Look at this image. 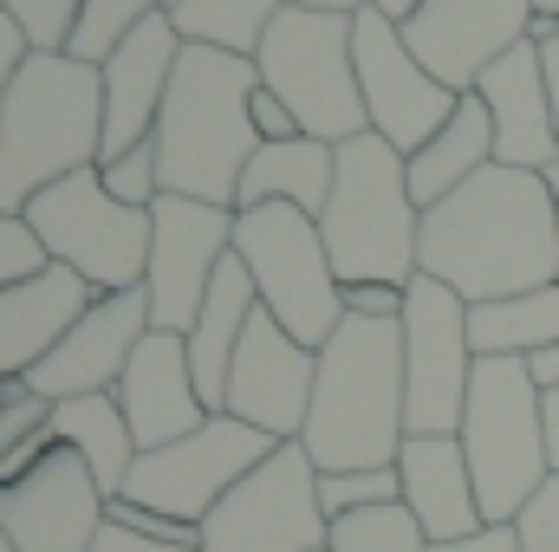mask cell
Returning <instances> with one entry per match:
<instances>
[{
    "label": "cell",
    "instance_id": "6da1fadb",
    "mask_svg": "<svg viewBox=\"0 0 559 552\" xmlns=\"http://www.w3.org/2000/svg\"><path fill=\"white\" fill-rule=\"evenodd\" d=\"M417 274L442 279L468 305L514 299L559 279V208L547 176L488 163L475 182L423 208Z\"/></svg>",
    "mask_w": 559,
    "mask_h": 552
},
{
    "label": "cell",
    "instance_id": "7a4b0ae2",
    "mask_svg": "<svg viewBox=\"0 0 559 552\" xmlns=\"http://www.w3.org/2000/svg\"><path fill=\"white\" fill-rule=\"evenodd\" d=\"M411 442L404 410V325L397 319H352L319 345V384L299 429V448L319 475L352 468H397Z\"/></svg>",
    "mask_w": 559,
    "mask_h": 552
},
{
    "label": "cell",
    "instance_id": "3957f363",
    "mask_svg": "<svg viewBox=\"0 0 559 552\" xmlns=\"http://www.w3.org/2000/svg\"><path fill=\"white\" fill-rule=\"evenodd\" d=\"M254 92H261V65L215 52V46H182L163 118H156V169H163V195H189V202H215L235 208L241 176L254 163Z\"/></svg>",
    "mask_w": 559,
    "mask_h": 552
},
{
    "label": "cell",
    "instance_id": "277c9868",
    "mask_svg": "<svg viewBox=\"0 0 559 552\" xmlns=\"http://www.w3.org/2000/svg\"><path fill=\"white\" fill-rule=\"evenodd\" d=\"M105 156V72L72 52H33L0 92V215Z\"/></svg>",
    "mask_w": 559,
    "mask_h": 552
},
{
    "label": "cell",
    "instance_id": "5b68a950",
    "mask_svg": "<svg viewBox=\"0 0 559 552\" xmlns=\"http://www.w3.org/2000/svg\"><path fill=\"white\" fill-rule=\"evenodd\" d=\"M319 235H325L338 286H397L404 292L417 279L423 235L404 149H391L378 131L338 143V176H332V202L319 215Z\"/></svg>",
    "mask_w": 559,
    "mask_h": 552
},
{
    "label": "cell",
    "instance_id": "8992f818",
    "mask_svg": "<svg viewBox=\"0 0 559 552\" xmlns=\"http://www.w3.org/2000/svg\"><path fill=\"white\" fill-rule=\"evenodd\" d=\"M462 448L475 468L481 520L514 527L521 507L554 481L547 455V416H540V384L527 358H481L468 377V410H462Z\"/></svg>",
    "mask_w": 559,
    "mask_h": 552
},
{
    "label": "cell",
    "instance_id": "52a82bcc",
    "mask_svg": "<svg viewBox=\"0 0 559 552\" xmlns=\"http://www.w3.org/2000/svg\"><path fill=\"white\" fill-rule=\"evenodd\" d=\"M261 85L299 118V131L319 143H352L371 131L365 118V92H358V52H352V13H325V7H280L267 26L261 52Z\"/></svg>",
    "mask_w": 559,
    "mask_h": 552
},
{
    "label": "cell",
    "instance_id": "ba28073f",
    "mask_svg": "<svg viewBox=\"0 0 559 552\" xmlns=\"http://www.w3.org/2000/svg\"><path fill=\"white\" fill-rule=\"evenodd\" d=\"M235 261L254 279L261 312H274L299 345L319 351V345L345 325V286L332 274L319 215L286 208V202L241 208V215H235Z\"/></svg>",
    "mask_w": 559,
    "mask_h": 552
},
{
    "label": "cell",
    "instance_id": "9c48e42d",
    "mask_svg": "<svg viewBox=\"0 0 559 552\" xmlns=\"http://www.w3.org/2000/svg\"><path fill=\"white\" fill-rule=\"evenodd\" d=\"M26 228L39 235L52 267H72L92 292H131L150 267V208H131L105 189L98 169H79L26 202Z\"/></svg>",
    "mask_w": 559,
    "mask_h": 552
},
{
    "label": "cell",
    "instance_id": "30bf717a",
    "mask_svg": "<svg viewBox=\"0 0 559 552\" xmlns=\"http://www.w3.org/2000/svg\"><path fill=\"white\" fill-rule=\"evenodd\" d=\"M274 448H280L274 435H261L235 416H209L195 435L143 448L131 481H124V501H138L150 514H169L182 527H202L235 494V481H248Z\"/></svg>",
    "mask_w": 559,
    "mask_h": 552
},
{
    "label": "cell",
    "instance_id": "8fae6325",
    "mask_svg": "<svg viewBox=\"0 0 559 552\" xmlns=\"http://www.w3.org/2000/svg\"><path fill=\"white\" fill-rule=\"evenodd\" d=\"M325 540L332 520L319 507V468L299 442H280L202 520V552H325Z\"/></svg>",
    "mask_w": 559,
    "mask_h": 552
},
{
    "label": "cell",
    "instance_id": "7c38bea8",
    "mask_svg": "<svg viewBox=\"0 0 559 552\" xmlns=\"http://www.w3.org/2000/svg\"><path fill=\"white\" fill-rule=\"evenodd\" d=\"M404 410L411 435H455L468 410V377H475V338H468V299L449 292L442 279L417 274L404 292Z\"/></svg>",
    "mask_w": 559,
    "mask_h": 552
},
{
    "label": "cell",
    "instance_id": "4fadbf2b",
    "mask_svg": "<svg viewBox=\"0 0 559 552\" xmlns=\"http://www.w3.org/2000/svg\"><path fill=\"white\" fill-rule=\"evenodd\" d=\"M352 52H358V92H365L371 131L391 143V149L417 156L423 143L455 118L462 92H449V85L423 65L417 52H411V39H404V26L384 20L378 7L352 13Z\"/></svg>",
    "mask_w": 559,
    "mask_h": 552
},
{
    "label": "cell",
    "instance_id": "5bb4252c",
    "mask_svg": "<svg viewBox=\"0 0 559 552\" xmlns=\"http://www.w3.org/2000/svg\"><path fill=\"white\" fill-rule=\"evenodd\" d=\"M228 254H235V208L189 202V195H156L150 202V267H143L150 325L156 332H189Z\"/></svg>",
    "mask_w": 559,
    "mask_h": 552
},
{
    "label": "cell",
    "instance_id": "9a60e30c",
    "mask_svg": "<svg viewBox=\"0 0 559 552\" xmlns=\"http://www.w3.org/2000/svg\"><path fill=\"white\" fill-rule=\"evenodd\" d=\"M111 520V494L66 442L13 488H0V527L20 552H92Z\"/></svg>",
    "mask_w": 559,
    "mask_h": 552
},
{
    "label": "cell",
    "instance_id": "2e32d148",
    "mask_svg": "<svg viewBox=\"0 0 559 552\" xmlns=\"http://www.w3.org/2000/svg\"><path fill=\"white\" fill-rule=\"evenodd\" d=\"M312 384H319V351L299 345L274 312L248 319V338L228 364V404L222 416L274 435V442H299L306 410H312Z\"/></svg>",
    "mask_w": 559,
    "mask_h": 552
},
{
    "label": "cell",
    "instance_id": "e0dca14e",
    "mask_svg": "<svg viewBox=\"0 0 559 552\" xmlns=\"http://www.w3.org/2000/svg\"><path fill=\"white\" fill-rule=\"evenodd\" d=\"M534 0H423L404 20V39L449 92H475L501 52L534 39Z\"/></svg>",
    "mask_w": 559,
    "mask_h": 552
},
{
    "label": "cell",
    "instance_id": "ac0fdd59",
    "mask_svg": "<svg viewBox=\"0 0 559 552\" xmlns=\"http://www.w3.org/2000/svg\"><path fill=\"white\" fill-rule=\"evenodd\" d=\"M150 332H156V325H150L143 286H131V292H98L92 312L46 351V364H39L26 384H33V397H46V404H72V397L118 391Z\"/></svg>",
    "mask_w": 559,
    "mask_h": 552
},
{
    "label": "cell",
    "instance_id": "d6986e66",
    "mask_svg": "<svg viewBox=\"0 0 559 552\" xmlns=\"http://www.w3.org/2000/svg\"><path fill=\"white\" fill-rule=\"evenodd\" d=\"M176 59H182V33H176L169 13H156V20H143L138 33L98 65L105 72V156L98 163H111V156H124V149L156 137Z\"/></svg>",
    "mask_w": 559,
    "mask_h": 552
},
{
    "label": "cell",
    "instance_id": "ffe728a7",
    "mask_svg": "<svg viewBox=\"0 0 559 552\" xmlns=\"http://www.w3.org/2000/svg\"><path fill=\"white\" fill-rule=\"evenodd\" d=\"M475 98L488 105V124H495V163L534 169V176H547L559 163V124H554V105H547L540 46L534 39H521L514 52H501L475 79Z\"/></svg>",
    "mask_w": 559,
    "mask_h": 552
},
{
    "label": "cell",
    "instance_id": "44dd1931",
    "mask_svg": "<svg viewBox=\"0 0 559 552\" xmlns=\"http://www.w3.org/2000/svg\"><path fill=\"white\" fill-rule=\"evenodd\" d=\"M118 404L124 422L138 435V448H163V442H182L209 422L202 404V384H195V364H189V338L182 332H150L118 384Z\"/></svg>",
    "mask_w": 559,
    "mask_h": 552
},
{
    "label": "cell",
    "instance_id": "7402d4cb",
    "mask_svg": "<svg viewBox=\"0 0 559 552\" xmlns=\"http://www.w3.org/2000/svg\"><path fill=\"white\" fill-rule=\"evenodd\" d=\"M397 481H404V507L417 514L429 547H449V540H468L488 527L462 435H411L397 455Z\"/></svg>",
    "mask_w": 559,
    "mask_h": 552
},
{
    "label": "cell",
    "instance_id": "603a6c76",
    "mask_svg": "<svg viewBox=\"0 0 559 552\" xmlns=\"http://www.w3.org/2000/svg\"><path fill=\"white\" fill-rule=\"evenodd\" d=\"M92 286L72 267H46V274L20 279L0 292V384L7 377H33L46 364V351L92 312Z\"/></svg>",
    "mask_w": 559,
    "mask_h": 552
},
{
    "label": "cell",
    "instance_id": "cb8c5ba5",
    "mask_svg": "<svg viewBox=\"0 0 559 552\" xmlns=\"http://www.w3.org/2000/svg\"><path fill=\"white\" fill-rule=\"evenodd\" d=\"M332 176H338V149L319 137H286V143H261L248 176H241V195H235V215L241 208H306V215H325L332 202Z\"/></svg>",
    "mask_w": 559,
    "mask_h": 552
},
{
    "label": "cell",
    "instance_id": "d4e9b609",
    "mask_svg": "<svg viewBox=\"0 0 559 552\" xmlns=\"http://www.w3.org/2000/svg\"><path fill=\"white\" fill-rule=\"evenodd\" d=\"M488 163H495V124H488V105H481L475 92H462L455 118H449L436 137L423 143L417 156H404L417 208H436L442 195H455L462 182H475Z\"/></svg>",
    "mask_w": 559,
    "mask_h": 552
},
{
    "label": "cell",
    "instance_id": "484cf974",
    "mask_svg": "<svg viewBox=\"0 0 559 552\" xmlns=\"http://www.w3.org/2000/svg\"><path fill=\"white\" fill-rule=\"evenodd\" d=\"M52 435H59L72 455H85V468L98 475V488H105L111 501L124 494V481H131V468H138L143 448H138V435H131V422H124L118 391L52 404Z\"/></svg>",
    "mask_w": 559,
    "mask_h": 552
},
{
    "label": "cell",
    "instance_id": "4316f807",
    "mask_svg": "<svg viewBox=\"0 0 559 552\" xmlns=\"http://www.w3.org/2000/svg\"><path fill=\"white\" fill-rule=\"evenodd\" d=\"M468 338H475V358H534L559 345V279L514 299L468 305Z\"/></svg>",
    "mask_w": 559,
    "mask_h": 552
},
{
    "label": "cell",
    "instance_id": "83f0119b",
    "mask_svg": "<svg viewBox=\"0 0 559 552\" xmlns=\"http://www.w3.org/2000/svg\"><path fill=\"white\" fill-rule=\"evenodd\" d=\"M280 7L286 0H169V20H176L182 46H215V52L254 59Z\"/></svg>",
    "mask_w": 559,
    "mask_h": 552
},
{
    "label": "cell",
    "instance_id": "f1b7e54d",
    "mask_svg": "<svg viewBox=\"0 0 559 552\" xmlns=\"http://www.w3.org/2000/svg\"><path fill=\"white\" fill-rule=\"evenodd\" d=\"M156 13H169V0H79V20H72L66 52L85 59V65H105L143 20H156Z\"/></svg>",
    "mask_w": 559,
    "mask_h": 552
},
{
    "label": "cell",
    "instance_id": "f546056e",
    "mask_svg": "<svg viewBox=\"0 0 559 552\" xmlns=\"http://www.w3.org/2000/svg\"><path fill=\"white\" fill-rule=\"evenodd\" d=\"M325 552H429V533L404 501H391V507H365V514L332 520Z\"/></svg>",
    "mask_w": 559,
    "mask_h": 552
},
{
    "label": "cell",
    "instance_id": "4dcf8cb0",
    "mask_svg": "<svg viewBox=\"0 0 559 552\" xmlns=\"http://www.w3.org/2000/svg\"><path fill=\"white\" fill-rule=\"evenodd\" d=\"M391 501H404V481H397V468L319 475V507H325V520H345V514H365V507H391Z\"/></svg>",
    "mask_w": 559,
    "mask_h": 552
},
{
    "label": "cell",
    "instance_id": "1f68e13d",
    "mask_svg": "<svg viewBox=\"0 0 559 552\" xmlns=\"http://www.w3.org/2000/svg\"><path fill=\"white\" fill-rule=\"evenodd\" d=\"M98 176H105V189H111L118 202H131V208H150V202L163 195V169H156V137L138 143V149H124V156H111V163H98Z\"/></svg>",
    "mask_w": 559,
    "mask_h": 552
},
{
    "label": "cell",
    "instance_id": "d6a6232c",
    "mask_svg": "<svg viewBox=\"0 0 559 552\" xmlns=\"http://www.w3.org/2000/svg\"><path fill=\"white\" fill-rule=\"evenodd\" d=\"M20 26H26V39H33V52H66V39H72V20H79V0H0Z\"/></svg>",
    "mask_w": 559,
    "mask_h": 552
},
{
    "label": "cell",
    "instance_id": "836d02e7",
    "mask_svg": "<svg viewBox=\"0 0 559 552\" xmlns=\"http://www.w3.org/2000/svg\"><path fill=\"white\" fill-rule=\"evenodd\" d=\"M52 261H46V248H39V235L26 228V215H0V292L7 286H20V279L46 274Z\"/></svg>",
    "mask_w": 559,
    "mask_h": 552
},
{
    "label": "cell",
    "instance_id": "e575fe53",
    "mask_svg": "<svg viewBox=\"0 0 559 552\" xmlns=\"http://www.w3.org/2000/svg\"><path fill=\"white\" fill-rule=\"evenodd\" d=\"M514 533H521V552H559V475L521 507Z\"/></svg>",
    "mask_w": 559,
    "mask_h": 552
},
{
    "label": "cell",
    "instance_id": "d590c367",
    "mask_svg": "<svg viewBox=\"0 0 559 552\" xmlns=\"http://www.w3.org/2000/svg\"><path fill=\"white\" fill-rule=\"evenodd\" d=\"M248 111H254V137H261V143H286V137H306V131H299V118H293V111L280 105V98H274V92H267V85L254 92V105H248Z\"/></svg>",
    "mask_w": 559,
    "mask_h": 552
},
{
    "label": "cell",
    "instance_id": "8d00e7d4",
    "mask_svg": "<svg viewBox=\"0 0 559 552\" xmlns=\"http://www.w3.org/2000/svg\"><path fill=\"white\" fill-rule=\"evenodd\" d=\"M404 292L397 286H345V312L352 319H404Z\"/></svg>",
    "mask_w": 559,
    "mask_h": 552
},
{
    "label": "cell",
    "instance_id": "74e56055",
    "mask_svg": "<svg viewBox=\"0 0 559 552\" xmlns=\"http://www.w3.org/2000/svg\"><path fill=\"white\" fill-rule=\"evenodd\" d=\"M26 59H33V39H26V26L0 7V92L20 79V65H26Z\"/></svg>",
    "mask_w": 559,
    "mask_h": 552
},
{
    "label": "cell",
    "instance_id": "f35d334b",
    "mask_svg": "<svg viewBox=\"0 0 559 552\" xmlns=\"http://www.w3.org/2000/svg\"><path fill=\"white\" fill-rule=\"evenodd\" d=\"M92 552H202V547H169V540H143L131 527H111L105 520V533H98V547Z\"/></svg>",
    "mask_w": 559,
    "mask_h": 552
},
{
    "label": "cell",
    "instance_id": "ab89813d",
    "mask_svg": "<svg viewBox=\"0 0 559 552\" xmlns=\"http://www.w3.org/2000/svg\"><path fill=\"white\" fill-rule=\"evenodd\" d=\"M429 552H521V533L514 527H481L468 540H449V547H429Z\"/></svg>",
    "mask_w": 559,
    "mask_h": 552
},
{
    "label": "cell",
    "instance_id": "60d3db41",
    "mask_svg": "<svg viewBox=\"0 0 559 552\" xmlns=\"http://www.w3.org/2000/svg\"><path fill=\"white\" fill-rule=\"evenodd\" d=\"M527 371H534V384H540V391H559V345L534 351V358H527Z\"/></svg>",
    "mask_w": 559,
    "mask_h": 552
},
{
    "label": "cell",
    "instance_id": "b9f144b4",
    "mask_svg": "<svg viewBox=\"0 0 559 552\" xmlns=\"http://www.w3.org/2000/svg\"><path fill=\"white\" fill-rule=\"evenodd\" d=\"M540 416H547V455H554V475H559V391H540Z\"/></svg>",
    "mask_w": 559,
    "mask_h": 552
},
{
    "label": "cell",
    "instance_id": "7bdbcfd3",
    "mask_svg": "<svg viewBox=\"0 0 559 552\" xmlns=\"http://www.w3.org/2000/svg\"><path fill=\"white\" fill-rule=\"evenodd\" d=\"M371 7H378V13H384V20H397V26H404V20H411V13H417L423 0H371Z\"/></svg>",
    "mask_w": 559,
    "mask_h": 552
},
{
    "label": "cell",
    "instance_id": "ee69618b",
    "mask_svg": "<svg viewBox=\"0 0 559 552\" xmlns=\"http://www.w3.org/2000/svg\"><path fill=\"white\" fill-rule=\"evenodd\" d=\"M293 7H325V13H365L371 0H293Z\"/></svg>",
    "mask_w": 559,
    "mask_h": 552
},
{
    "label": "cell",
    "instance_id": "f6af8a7d",
    "mask_svg": "<svg viewBox=\"0 0 559 552\" xmlns=\"http://www.w3.org/2000/svg\"><path fill=\"white\" fill-rule=\"evenodd\" d=\"M534 13H540V20H559V0H534Z\"/></svg>",
    "mask_w": 559,
    "mask_h": 552
},
{
    "label": "cell",
    "instance_id": "bcb514c9",
    "mask_svg": "<svg viewBox=\"0 0 559 552\" xmlns=\"http://www.w3.org/2000/svg\"><path fill=\"white\" fill-rule=\"evenodd\" d=\"M547 189H554V208H559V163L547 169Z\"/></svg>",
    "mask_w": 559,
    "mask_h": 552
},
{
    "label": "cell",
    "instance_id": "7dc6e473",
    "mask_svg": "<svg viewBox=\"0 0 559 552\" xmlns=\"http://www.w3.org/2000/svg\"><path fill=\"white\" fill-rule=\"evenodd\" d=\"M0 552H20V547H13V540H7V527H0Z\"/></svg>",
    "mask_w": 559,
    "mask_h": 552
}]
</instances>
